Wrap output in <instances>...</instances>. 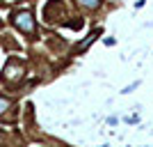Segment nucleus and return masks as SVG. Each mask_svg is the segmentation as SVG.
<instances>
[{
  "instance_id": "obj_1",
  "label": "nucleus",
  "mask_w": 153,
  "mask_h": 147,
  "mask_svg": "<svg viewBox=\"0 0 153 147\" xmlns=\"http://www.w3.org/2000/svg\"><path fill=\"white\" fill-rule=\"evenodd\" d=\"M14 26L23 32H34V21H32V14L30 12H19L14 16Z\"/></svg>"
},
{
  "instance_id": "obj_2",
  "label": "nucleus",
  "mask_w": 153,
  "mask_h": 147,
  "mask_svg": "<svg viewBox=\"0 0 153 147\" xmlns=\"http://www.w3.org/2000/svg\"><path fill=\"white\" fill-rule=\"evenodd\" d=\"M21 71H23V64L9 62V64H7V69H5V78H7V81H19V78H21Z\"/></svg>"
},
{
  "instance_id": "obj_3",
  "label": "nucleus",
  "mask_w": 153,
  "mask_h": 147,
  "mask_svg": "<svg viewBox=\"0 0 153 147\" xmlns=\"http://www.w3.org/2000/svg\"><path fill=\"white\" fill-rule=\"evenodd\" d=\"M82 7H87V9H96V7L101 5V0H78Z\"/></svg>"
},
{
  "instance_id": "obj_4",
  "label": "nucleus",
  "mask_w": 153,
  "mask_h": 147,
  "mask_svg": "<svg viewBox=\"0 0 153 147\" xmlns=\"http://www.w3.org/2000/svg\"><path fill=\"white\" fill-rule=\"evenodd\" d=\"M96 37H98V32H94V35H91V37L87 39V41H80V44H78V51H82V48H87V46H89L91 41H94V39H96Z\"/></svg>"
},
{
  "instance_id": "obj_5",
  "label": "nucleus",
  "mask_w": 153,
  "mask_h": 147,
  "mask_svg": "<svg viewBox=\"0 0 153 147\" xmlns=\"http://www.w3.org/2000/svg\"><path fill=\"white\" fill-rule=\"evenodd\" d=\"M7 108H9V99H7V96H0V115H2Z\"/></svg>"
}]
</instances>
